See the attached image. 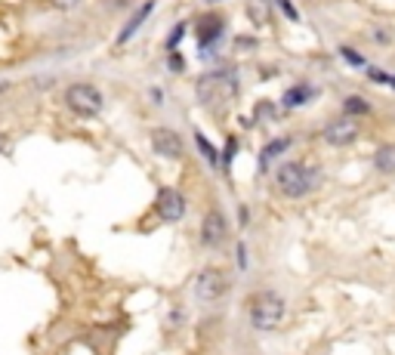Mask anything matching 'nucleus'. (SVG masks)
Returning a JSON list of instances; mask_svg holds the SVG:
<instances>
[{
  "mask_svg": "<svg viewBox=\"0 0 395 355\" xmlns=\"http://www.w3.org/2000/svg\"><path fill=\"white\" fill-rule=\"evenodd\" d=\"M284 312H288V306H284V300L275 291H259L247 303L250 325H254L257 331H275L284 321Z\"/></svg>",
  "mask_w": 395,
  "mask_h": 355,
  "instance_id": "nucleus-1",
  "label": "nucleus"
},
{
  "mask_svg": "<svg viewBox=\"0 0 395 355\" xmlns=\"http://www.w3.org/2000/svg\"><path fill=\"white\" fill-rule=\"evenodd\" d=\"M275 185H278L281 195L302 198L315 189V176L300 161H284V164H278V170H275Z\"/></svg>",
  "mask_w": 395,
  "mask_h": 355,
  "instance_id": "nucleus-2",
  "label": "nucleus"
},
{
  "mask_svg": "<svg viewBox=\"0 0 395 355\" xmlns=\"http://www.w3.org/2000/svg\"><path fill=\"white\" fill-rule=\"evenodd\" d=\"M65 103H69V108L74 115L96 117L99 112H102L105 99H102V93H99V87H93V83H71V87L65 90Z\"/></svg>",
  "mask_w": 395,
  "mask_h": 355,
  "instance_id": "nucleus-3",
  "label": "nucleus"
},
{
  "mask_svg": "<svg viewBox=\"0 0 395 355\" xmlns=\"http://www.w3.org/2000/svg\"><path fill=\"white\" fill-rule=\"evenodd\" d=\"M225 291H229V278L220 269H204V272H198L195 278V297L201 303H216L220 297H225Z\"/></svg>",
  "mask_w": 395,
  "mask_h": 355,
  "instance_id": "nucleus-4",
  "label": "nucleus"
},
{
  "mask_svg": "<svg viewBox=\"0 0 395 355\" xmlns=\"http://www.w3.org/2000/svg\"><path fill=\"white\" fill-rule=\"evenodd\" d=\"M358 133H361V127H358V117H337V121H331L322 130V139L327 142V146H334V149H343V146H352V142L358 139Z\"/></svg>",
  "mask_w": 395,
  "mask_h": 355,
  "instance_id": "nucleus-5",
  "label": "nucleus"
},
{
  "mask_svg": "<svg viewBox=\"0 0 395 355\" xmlns=\"http://www.w3.org/2000/svg\"><path fill=\"white\" fill-rule=\"evenodd\" d=\"M155 210H158V216H161L164 223H176V219L186 216V198H182L179 189H170V185H164V189L158 192Z\"/></svg>",
  "mask_w": 395,
  "mask_h": 355,
  "instance_id": "nucleus-6",
  "label": "nucleus"
},
{
  "mask_svg": "<svg viewBox=\"0 0 395 355\" xmlns=\"http://www.w3.org/2000/svg\"><path fill=\"white\" fill-rule=\"evenodd\" d=\"M151 149L158 151L161 158H182L186 155V146H182V136L170 127H155L151 130Z\"/></svg>",
  "mask_w": 395,
  "mask_h": 355,
  "instance_id": "nucleus-7",
  "label": "nucleus"
},
{
  "mask_svg": "<svg viewBox=\"0 0 395 355\" xmlns=\"http://www.w3.org/2000/svg\"><path fill=\"white\" fill-rule=\"evenodd\" d=\"M225 235H229L225 216L220 214V210H207L204 223H201V241H204V248H223Z\"/></svg>",
  "mask_w": 395,
  "mask_h": 355,
  "instance_id": "nucleus-8",
  "label": "nucleus"
},
{
  "mask_svg": "<svg viewBox=\"0 0 395 355\" xmlns=\"http://www.w3.org/2000/svg\"><path fill=\"white\" fill-rule=\"evenodd\" d=\"M223 28H225L223 16H216V13L198 16V22H195V40H198V47H201V50L213 47L216 40L223 37Z\"/></svg>",
  "mask_w": 395,
  "mask_h": 355,
  "instance_id": "nucleus-9",
  "label": "nucleus"
},
{
  "mask_svg": "<svg viewBox=\"0 0 395 355\" xmlns=\"http://www.w3.org/2000/svg\"><path fill=\"white\" fill-rule=\"evenodd\" d=\"M151 10H155V0H146V4H142L139 10L133 13L127 22H124V28L117 31V44H127V40H130V37H133V35H136V31L142 28V22H146L148 16H151Z\"/></svg>",
  "mask_w": 395,
  "mask_h": 355,
  "instance_id": "nucleus-10",
  "label": "nucleus"
},
{
  "mask_svg": "<svg viewBox=\"0 0 395 355\" xmlns=\"http://www.w3.org/2000/svg\"><path fill=\"white\" fill-rule=\"evenodd\" d=\"M290 149V136H281V139H275V142H269V146L259 151V170H269L272 167V161L281 155V151H288Z\"/></svg>",
  "mask_w": 395,
  "mask_h": 355,
  "instance_id": "nucleus-11",
  "label": "nucleus"
},
{
  "mask_svg": "<svg viewBox=\"0 0 395 355\" xmlns=\"http://www.w3.org/2000/svg\"><path fill=\"white\" fill-rule=\"evenodd\" d=\"M374 167L380 173H395V146H380V149H377Z\"/></svg>",
  "mask_w": 395,
  "mask_h": 355,
  "instance_id": "nucleus-12",
  "label": "nucleus"
},
{
  "mask_svg": "<svg viewBox=\"0 0 395 355\" xmlns=\"http://www.w3.org/2000/svg\"><path fill=\"white\" fill-rule=\"evenodd\" d=\"M269 13H272V10H269V0H247V16L257 25H266Z\"/></svg>",
  "mask_w": 395,
  "mask_h": 355,
  "instance_id": "nucleus-13",
  "label": "nucleus"
},
{
  "mask_svg": "<svg viewBox=\"0 0 395 355\" xmlns=\"http://www.w3.org/2000/svg\"><path fill=\"white\" fill-rule=\"evenodd\" d=\"M343 112H346V117H361V115H367L371 112V105H367V99H361V96H349L346 103H343Z\"/></svg>",
  "mask_w": 395,
  "mask_h": 355,
  "instance_id": "nucleus-14",
  "label": "nucleus"
},
{
  "mask_svg": "<svg viewBox=\"0 0 395 355\" xmlns=\"http://www.w3.org/2000/svg\"><path fill=\"white\" fill-rule=\"evenodd\" d=\"M306 99H312V90H309V87H290L288 93H284V105H288V108L302 105Z\"/></svg>",
  "mask_w": 395,
  "mask_h": 355,
  "instance_id": "nucleus-15",
  "label": "nucleus"
},
{
  "mask_svg": "<svg viewBox=\"0 0 395 355\" xmlns=\"http://www.w3.org/2000/svg\"><path fill=\"white\" fill-rule=\"evenodd\" d=\"M195 146L201 149V155L207 158V164H210V167H223V164H220V158H216V151H213V146L207 142L204 133H195Z\"/></svg>",
  "mask_w": 395,
  "mask_h": 355,
  "instance_id": "nucleus-16",
  "label": "nucleus"
},
{
  "mask_svg": "<svg viewBox=\"0 0 395 355\" xmlns=\"http://www.w3.org/2000/svg\"><path fill=\"white\" fill-rule=\"evenodd\" d=\"M275 4H278V6H281V13H284V16H288V19H290V22H300V10H297V6H293V4H290V0H275Z\"/></svg>",
  "mask_w": 395,
  "mask_h": 355,
  "instance_id": "nucleus-17",
  "label": "nucleus"
},
{
  "mask_svg": "<svg viewBox=\"0 0 395 355\" xmlns=\"http://www.w3.org/2000/svg\"><path fill=\"white\" fill-rule=\"evenodd\" d=\"M340 53H343V59H349L355 69H365V56H361V53H355V50H349V47H343Z\"/></svg>",
  "mask_w": 395,
  "mask_h": 355,
  "instance_id": "nucleus-18",
  "label": "nucleus"
},
{
  "mask_svg": "<svg viewBox=\"0 0 395 355\" xmlns=\"http://www.w3.org/2000/svg\"><path fill=\"white\" fill-rule=\"evenodd\" d=\"M182 35H186V25H176V28L170 31V40H167V47L176 50V47H179V37H182Z\"/></svg>",
  "mask_w": 395,
  "mask_h": 355,
  "instance_id": "nucleus-19",
  "label": "nucleus"
},
{
  "mask_svg": "<svg viewBox=\"0 0 395 355\" xmlns=\"http://www.w3.org/2000/svg\"><path fill=\"white\" fill-rule=\"evenodd\" d=\"M238 269H247V253H244V244H238Z\"/></svg>",
  "mask_w": 395,
  "mask_h": 355,
  "instance_id": "nucleus-20",
  "label": "nucleus"
},
{
  "mask_svg": "<svg viewBox=\"0 0 395 355\" xmlns=\"http://www.w3.org/2000/svg\"><path fill=\"white\" fill-rule=\"evenodd\" d=\"M74 4H78V0H53V6H59V10H71Z\"/></svg>",
  "mask_w": 395,
  "mask_h": 355,
  "instance_id": "nucleus-21",
  "label": "nucleus"
},
{
  "mask_svg": "<svg viewBox=\"0 0 395 355\" xmlns=\"http://www.w3.org/2000/svg\"><path fill=\"white\" fill-rule=\"evenodd\" d=\"M170 69H173V71H182V56H173V59H170Z\"/></svg>",
  "mask_w": 395,
  "mask_h": 355,
  "instance_id": "nucleus-22",
  "label": "nucleus"
},
{
  "mask_svg": "<svg viewBox=\"0 0 395 355\" xmlns=\"http://www.w3.org/2000/svg\"><path fill=\"white\" fill-rule=\"evenodd\" d=\"M207 4H216V0H207Z\"/></svg>",
  "mask_w": 395,
  "mask_h": 355,
  "instance_id": "nucleus-23",
  "label": "nucleus"
}]
</instances>
